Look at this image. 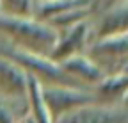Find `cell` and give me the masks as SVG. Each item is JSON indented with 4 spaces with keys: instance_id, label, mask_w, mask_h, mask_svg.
I'll return each mask as SVG.
<instances>
[{
    "instance_id": "obj_9",
    "label": "cell",
    "mask_w": 128,
    "mask_h": 123,
    "mask_svg": "<svg viewBox=\"0 0 128 123\" xmlns=\"http://www.w3.org/2000/svg\"><path fill=\"white\" fill-rule=\"evenodd\" d=\"M126 71L114 73V75H107L102 82L94 86V100L96 103L102 102V105H118L121 98L126 95Z\"/></svg>"
},
{
    "instance_id": "obj_1",
    "label": "cell",
    "mask_w": 128,
    "mask_h": 123,
    "mask_svg": "<svg viewBox=\"0 0 128 123\" xmlns=\"http://www.w3.org/2000/svg\"><path fill=\"white\" fill-rule=\"evenodd\" d=\"M0 30L12 43V48L50 57L59 32L48 23L34 18H9L0 14Z\"/></svg>"
},
{
    "instance_id": "obj_11",
    "label": "cell",
    "mask_w": 128,
    "mask_h": 123,
    "mask_svg": "<svg viewBox=\"0 0 128 123\" xmlns=\"http://www.w3.org/2000/svg\"><path fill=\"white\" fill-rule=\"evenodd\" d=\"M27 116L34 123H54L50 112H48L43 95H41V82L27 73Z\"/></svg>"
},
{
    "instance_id": "obj_12",
    "label": "cell",
    "mask_w": 128,
    "mask_h": 123,
    "mask_svg": "<svg viewBox=\"0 0 128 123\" xmlns=\"http://www.w3.org/2000/svg\"><path fill=\"white\" fill-rule=\"evenodd\" d=\"M0 14L9 18H32L34 16V2H30V0H2Z\"/></svg>"
},
{
    "instance_id": "obj_5",
    "label": "cell",
    "mask_w": 128,
    "mask_h": 123,
    "mask_svg": "<svg viewBox=\"0 0 128 123\" xmlns=\"http://www.w3.org/2000/svg\"><path fill=\"white\" fill-rule=\"evenodd\" d=\"M54 123H126L124 107L91 103L62 114Z\"/></svg>"
},
{
    "instance_id": "obj_7",
    "label": "cell",
    "mask_w": 128,
    "mask_h": 123,
    "mask_svg": "<svg viewBox=\"0 0 128 123\" xmlns=\"http://www.w3.org/2000/svg\"><path fill=\"white\" fill-rule=\"evenodd\" d=\"M0 96L7 100H25L27 96V73L4 55H0Z\"/></svg>"
},
{
    "instance_id": "obj_10",
    "label": "cell",
    "mask_w": 128,
    "mask_h": 123,
    "mask_svg": "<svg viewBox=\"0 0 128 123\" xmlns=\"http://www.w3.org/2000/svg\"><path fill=\"white\" fill-rule=\"evenodd\" d=\"M126 29H128V7L126 2H121L112 9H108L102 16V22L96 29V36H98V39L119 36V34H126Z\"/></svg>"
},
{
    "instance_id": "obj_14",
    "label": "cell",
    "mask_w": 128,
    "mask_h": 123,
    "mask_svg": "<svg viewBox=\"0 0 128 123\" xmlns=\"http://www.w3.org/2000/svg\"><path fill=\"white\" fill-rule=\"evenodd\" d=\"M20 123H34V121H32V119H30L28 116H25V118H23V119H22Z\"/></svg>"
},
{
    "instance_id": "obj_4",
    "label": "cell",
    "mask_w": 128,
    "mask_h": 123,
    "mask_svg": "<svg viewBox=\"0 0 128 123\" xmlns=\"http://www.w3.org/2000/svg\"><path fill=\"white\" fill-rule=\"evenodd\" d=\"M126 50H128V36H110L103 39H96L89 47V59H92L98 64L105 75L121 73L119 64L124 68L126 63Z\"/></svg>"
},
{
    "instance_id": "obj_6",
    "label": "cell",
    "mask_w": 128,
    "mask_h": 123,
    "mask_svg": "<svg viewBox=\"0 0 128 123\" xmlns=\"http://www.w3.org/2000/svg\"><path fill=\"white\" fill-rule=\"evenodd\" d=\"M89 34H91V27L87 22H80L73 27L59 30L57 43L54 52L50 54V59L55 64H59L68 57L82 54V50L89 45Z\"/></svg>"
},
{
    "instance_id": "obj_2",
    "label": "cell",
    "mask_w": 128,
    "mask_h": 123,
    "mask_svg": "<svg viewBox=\"0 0 128 123\" xmlns=\"http://www.w3.org/2000/svg\"><path fill=\"white\" fill-rule=\"evenodd\" d=\"M7 59H11L12 63H16L25 73L36 77L41 82V86L44 84H57V86H73L71 79L60 70L59 64H55L50 57L44 55H38V54H28V52H22L16 48H7L4 54Z\"/></svg>"
},
{
    "instance_id": "obj_13",
    "label": "cell",
    "mask_w": 128,
    "mask_h": 123,
    "mask_svg": "<svg viewBox=\"0 0 128 123\" xmlns=\"http://www.w3.org/2000/svg\"><path fill=\"white\" fill-rule=\"evenodd\" d=\"M12 100L2 98L0 96V123H20L22 119H18L14 107L11 105Z\"/></svg>"
},
{
    "instance_id": "obj_3",
    "label": "cell",
    "mask_w": 128,
    "mask_h": 123,
    "mask_svg": "<svg viewBox=\"0 0 128 123\" xmlns=\"http://www.w3.org/2000/svg\"><path fill=\"white\" fill-rule=\"evenodd\" d=\"M41 95H43L44 105L54 121L57 118H60L62 114L78 109V107L96 103L92 93H89V91H86L82 87H75V86L44 84V86H41Z\"/></svg>"
},
{
    "instance_id": "obj_8",
    "label": "cell",
    "mask_w": 128,
    "mask_h": 123,
    "mask_svg": "<svg viewBox=\"0 0 128 123\" xmlns=\"http://www.w3.org/2000/svg\"><path fill=\"white\" fill-rule=\"evenodd\" d=\"M59 66L70 79H76V80L86 82V84H89L92 87L107 77L105 71L96 64L92 59H89L84 54H78V55L64 59L62 63H59Z\"/></svg>"
}]
</instances>
